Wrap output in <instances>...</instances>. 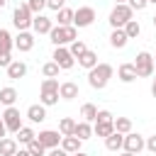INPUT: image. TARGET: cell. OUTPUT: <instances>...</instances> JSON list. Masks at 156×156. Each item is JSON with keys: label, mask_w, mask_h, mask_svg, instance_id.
<instances>
[{"label": "cell", "mask_w": 156, "mask_h": 156, "mask_svg": "<svg viewBox=\"0 0 156 156\" xmlns=\"http://www.w3.org/2000/svg\"><path fill=\"white\" fill-rule=\"evenodd\" d=\"M112 76H115V68H112L110 63H98L95 68L88 71V85L95 88V90H102V88L110 83Z\"/></svg>", "instance_id": "cell-1"}, {"label": "cell", "mask_w": 156, "mask_h": 156, "mask_svg": "<svg viewBox=\"0 0 156 156\" xmlns=\"http://www.w3.org/2000/svg\"><path fill=\"white\" fill-rule=\"evenodd\" d=\"M58 78H44L41 80V88H39V102L44 107H51L58 102Z\"/></svg>", "instance_id": "cell-2"}, {"label": "cell", "mask_w": 156, "mask_h": 156, "mask_svg": "<svg viewBox=\"0 0 156 156\" xmlns=\"http://www.w3.org/2000/svg\"><path fill=\"white\" fill-rule=\"evenodd\" d=\"M49 39H51L54 46H66V44H71V41L78 39V29H76L73 24H71V27H58V24H54L51 32H49Z\"/></svg>", "instance_id": "cell-3"}, {"label": "cell", "mask_w": 156, "mask_h": 156, "mask_svg": "<svg viewBox=\"0 0 156 156\" xmlns=\"http://www.w3.org/2000/svg\"><path fill=\"white\" fill-rule=\"evenodd\" d=\"M129 20H134V10H132L127 2L112 7V12H110V27H112V29H122Z\"/></svg>", "instance_id": "cell-4"}, {"label": "cell", "mask_w": 156, "mask_h": 156, "mask_svg": "<svg viewBox=\"0 0 156 156\" xmlns=\"http://www.w3.org/2000/svg\"><path fill=\"white\" fill-rule=\"evenodd\" d=\"M32 20H34V15L29 12L27 2H22V5L15 7V12H12V24H15L20 32H27V29L32 27Z\"/></svg>", "instance_id": "cell-5"}, {"label": "cell", "mask_w": 156, "mask_h": 156, "mask_svg": "<svg viewBox=\"0 0 156 156\" xmlns=\"http://www.w3.org/2000/svg\"><path fill=\"white\" fill-rule=\"evenodd\" d=\"M134 68H136V78H149L154 76V56L149 51H139L136 54V61H134Z\"/></svg>", "instance_id": "cell-6"}, {"label": "cell", "mask_w": 156, "mask_h": 156, "mask_svg": "<svg viewBox=\"0 0 156 156\" xmlns=\"http://www.w3.org/2000/svg\"><path fill=\"white\" fill-rule=\"evenodd\" d=\"M2 117V122H5V129L7 132H12V134H17L24 124H22V115H20V110L12 105V107H5V112L0 115Z\"/></svg>", "instance_id": "cell-7"}, {"label": "cell", "mask_w": 156, "mask_h": 156, "mask_svg": "<svg viewBox=\"0 0 156 156\" xmlns=\"http://www.w3.org/2000/svg\"><path fill=\"white\" fill-rule=\"evenodd\" d=\"M95 10L93 7H78V10H73V27L76 29H83V27H90L93 22H95Z\"/></svg>", "instance_id": "cell-8"}, {"label": "cell", "mask_w": 156, "mask_h": 156, "mask_svg": "<svg viewBox=\"0 0 156 156\" xmlns=\"http://www.w3.org/2000/svg\"><path fill=\"white\" fill-rule=\"evenodd\" d=\"M51 58H54V63H56L61 71H68V68H73V66H76V58L71 56V51H68L66 46H56Z\"/></svg>", "instance_id": "cell-9"}, {"label": "cell", "mask_w": 156, "mask_h": 156, "mask_svg": "<svg viewBox=\"0 0 156 156\" xmlns=\"http://www.w3.org/2000/svg\"><path fill=\"white\" fill-rule=\"evenodd\" d=\"M144 136L141 134H136V132H129V134H124V144H122V149L124 151H129V154H139V151H144Z\"/></svg>", "instance_id": "cell-10"}, {"label": "cell", "mask_w": 156, "mask_h": 156, "mask_svg": "<svg viewBox=\"0 0 156 156\" xmlns=\"http://www.w3.org/2000/svg\"><path fill=\"white\" fill-rule=\"evenodd\" d=\"M37 141L44 144L46 151H49V149H56V146L61 144V134H58V129H44V132L37 134Z\"/></svg>", "instance_id": "cell-11"}, {"label": "cell", "mask_w": 156, "mask_h": 156, "mask_svg": "<svg viewBox=\"0 0 156 156\" xmlns=\"http://www.w3.org/2000/svg\"><path fill=\"white\" fill-rule=\"evenodd\" d=\"M51 27H54V20H51V17H46V15H34V20H32L34 34H49Z\"/></svg>", "instance_id": "cell-12"}, {"label": "cell", "mask_w": 156, "mask_h": 156, "mask_svg": "<svg viewBox=\"0 0 156 156\" xmlns=\"http://www.w3.org/2000/svg\"><path fill=\"white\" fill-rule=\"evenodd\" d=\"M15 49L17 51H32L34 49V34L32 32H20L17 34V39H15Z\"/></svg>", "instance_id": "cell-13"}, {"label": "cell", "mask_w": 156, "mask_h": 156, "mask_svg": "<svg viewBox=\"0 0 156 156\" xmlns=\"http://www.w3.org/2000/svg\"><path fill=\"white\" fill-rule=\"evenodd\" d=\"M58 98H61V100H73V98H78V83L63 80V83L58 85Z\"/></svg>", "instance_id": "cell-14"}, {"label": "cell", "mask_w": 156, "mask_h": 156, "mask_svg": "<svg viewBox=\"0 0 156 156\" xmlns=\"http://www.w3.org/2000/svg\"><path fill=\"white\" fill-rule=\"evenodd\" d=\"M27 119L32 122V124H39V122H44L46 119V107L39 102V105H29L27 107Z\"/></svg>", "instance_id": "cell-15"}, {"label": "cell", "mask_w": 156, "mask_h": 156, "mask_svg": "<svg viewBox=\"0 0 156 156\" xmlns=\"http://www.w3.org/2000/svg\"><path fill=\"white\" fill-rule=\"evenodd\" d=\"M24 76H27V63H24V61H12V63L7 66V78L20 80V78H24Z\"/></svg>", "instance_id": "cell-16"}, {"label": "cell", "mask_w": 156, "mask_h": 156, "mask_svg": "<svg viewBox=\"0 0 156 156\" xmlns=\"http://www.w3.org/2000/svg\"><path fill=\"white\" fill-rule=\"evenodd\" d=\"M117 78H119L122 83L136 80V68H134V63H122V66L117 68Z\"/></svg>", "instance_id": "cell-17"}, {"label": "cell", "mask_w": 156, "mask_h": 156, "mask_svg": "<svg viewBox=\"0 0 156 156\" xmlns=\"http://www.w3.org/2000/svg\"><path fill=\"white\" fill-rule=\"evenodd\" d=\"M80 144H83V141H80L78 136H61V144H58V146H61L66 154H76V151H80Z\"/></svg>", "instance_id": "cell-18"}, {"label": "cell", "mask_w": 156, "mask_h": 156, "mask_svg": "<svg viewBox=\"0 0 156 156\" xmlns=\"http://www.w3.org/2000/svg\"><path fill=\"white\" fill-rule=\"evenodd\" d=\"M122 144H124V134L112 132L110 136H105V149L107 151H122Z\"/></svg>", "instance_id": "cell-19"}, {"label": "cell", "mask_w": 156, "mask_h": 156, "mask_svg": "<svg viewBox=\"0 0 156 156\" xmlns=\"http://www.w3.org/2000/svg\"><path fill=\"white\" fill-rule=\"evenodd\" d=\"M17 98H20V95H17L15 88H10V85H7V88H0V105L12 107V105L17 102Z\"/></svg>", "instance_id": "cell-20"}, {"label": "cell", "mask_w": 156, "mask_h": 156, "mask_svg": "<svg viewBox=\"0 0 156 156\" xmlns=\"http://www.w3.org/2000/svg\"><path fill=\"white\" fill-rule=\"evenodd\" d=\"M127 34H124V29H112V34H110V46L112 49H124L127 46Z\"/></svg>", "instance_id": "cell-21"}, {"label": "cell", "mask_w": 156, "mask_h": 156, "mask_svg": "<svg viewBox=\"0 0 156 156\" xmlns=\"http://www.w3.org/2000/svg\"><path fill=\"white\" fill-rule=\"evenodd\" d=\"M78 66H83L85 71H90V68H95L98 66V51H85L83 56H78Z\"/></svg>", "instance_id": "cell-22"}, {"label": "cell", "mask_w": 156, "mask_h": 156, "mask_svg": "<svg viewBox=\"0 0 156 156\" xmlns=\"http://www.w3.org/2000/svg\"><path fill=\"white\" fill-rule=\"evenodd\" d=\"M73 136H78L80 141H88V139L93 136V127H90V122H76V132H73Z\"/></svg>", "instance_id": "cell-23"}, {"label": "cell", "mask_w": 156, "mask_h": 156, "mask_svg": "<svg viewBox=\"0 0 156 156\" xmlns=\"http://www.w3.org/2000/svg\"><path fill=\"white\" fill-rule=\"evenodd\" d=\"M15 49V39L10 37L7 29H0V54H12Z\"/></svg>", "instance_id": "cell-24"}, {"label": "cell", "mask_w": 156, "mask_h": 156, "mask_svg": "<svg viewBox=\"0 0 156 156\" xmlns=\"http://www.w3.org/2000/svg\"><path fill=\"white\" fill-rule=\"evenodd\" d=\"M112 127H115L117 134H129L132 132V119L129 117H115L112 119Z\"/></svg>", "instance_id": "cell-25"}, {"label": "cell", "mask_w": 156, "mask_h": 156, "mask_svg": "<svg viewBox=\"0 0 156 156\" xmlns=\"http://www.w3.org/2000/svg\"><path fill=\"white\" fill-rule=\"evenodd\" d=\"M73 132H76V119L61 117V122H58V134H61V136H73Z\"/></svg>", "instance_id": "cell-26"}, {"label": "cell", "mask_w": 156, "mask_h": 156, "mask_svg": "<svg viewBox=\"0 0 156 156\" xmlns=\"http://www.w3.org/2000/svg\"><path fill=\"white\" fill-rule=\"evenodd\" d=\"M15 151H17V141L12 136L0 139V156H15Z\"/></svg>", "instance_id": "cell-27"}, {"label": "cell", "mask_w": 156, "mask_h": 156, "mask_svg": "<svg viewBox=\"0 0 156 156\" xmlns=\"http://www.w3.org/2000/svg\"><path fill=\"white\" fill-rule=\"evenodd\" d=\"M56 22H58V27H71V24H73V10H71V7L58 10V12H56Z\"/></svg>", "instance_id": "cell-28"}, {"label": "cell", "mask_w": 156, "mask_h": 156, "mask_svg": "<svg viewBox=\"0 0 156 156\" xmlns=\"http://www.w3.org/2000/svg\"><path fill=\"white\" fill-rule=\"evenodd\" d=\"M80 117H83V122H95L98 119V107L93 102H85L80 107Z\"/></svg>", "instance_id": "cell-29"}, {"label": "cell", "mask_w": 156, "mask_h": 156, "mask_svg": "<svg viewBox=\"0 0 156 156\" xmlns=\"http://www.w3.org/2000/svg\"><path fill=\"white\" fill-rule=\"evenodd\" d=\"M112 132H115L112 122H95V127H93V134H95V136H102V139L110 136Z\"/></svg>", "instance_id": "cell-30"}, {"label": "cell", "mask_w": 156, "mask_h": 156, "mask_svg": "<svg viewBox=\"0 0 156 156\" xmlns=\"http://www.w3.org/2000/svg\"><path fill=\"white\" fill-rule=\"evenodd\" d=\"M122 29H124V34H127V39H136V37L141 34V24H139L136 20H129V22H127V24H124Z\"/></svg>", "instance_id": "cell-31"}, {"label": "cell", "mask_w": 156, "mask_h": 156, "mask_svg": "<svg viewBox=\"0 0 156 156\" xmlns=\"http://www.w3.org/2000/svg\"><path fill=\"white\" fill-rule=\"evenodd\" d=\"M34 139H37L34 129H32V127H22V129L17 132V139H15V141H20V144H24V146H27V144H29V141H34Z\"/></svg>", "instance_id": "cell-32"}, {"label": "cell", "mask_w": 156, "mask_h": 156, "mask_svg": "<svg viewBox=\"0 0 156 156\" xmlns=\"http://www.w3.org/2000/svg\"><path fill=\"white\" fill-rule=\"evenodd\" d=\"M68 51H71V56H73V58H78V56H83V54L88 51V46H85V41H83V39H76V41H71Z\"/></svg>", "instance_id": "cell-33"}, {"label": "cell", "mask_w": 156, "mask_h": 156, "mask_svg": "<svg viewBox=\"0 0 156 156\" xmlns=\"http://www.w3.org/2000/svg\"><path fill=\"white\" fill-rule=\"evenodd\" d=\"M58 71H61V68H58L54 61H46V63L41 66V76H44V78H58Z\"/></svg>", "instance_id": "cell-34"}, {"label": "cell", "mask_w": 156, "mask_h": 156, "mask_svg": "<svg viewBox=\"0 0 156 156\" xmlns=\"http://www.w3.org/2000/svg\"><path fill=\"white\" fill-rule=\"evenodd\" d=\"M27 151H29L32 156H46V146H44V144H39L37 139L27 144Z\"/></svg>", "instance_id": "cell-35"}, {"label": "cell", "mask_w": 156, "mask_h": 156, "mask_svg": "<svg viewBox=\"0 0 156 156\" xmlns=\"http://www.w3.org/2000/svg\"><path fill=\"white\" fill-rule=\"evenodd\" d=\"M27 7L32 15H41V10L46 7V0H27Z\"/></svg>", "instance_id": "cell-36"}, {"label": "cell", "mask_w": 156, "mask_h": 156, "mask_svg": "<svg viewBox=\"0 0 156 156\" xmlns=\"http://www.w3.org/2000/svg\"><path fill=\"white\" fill-rule=\"evenodd\" d=\"M46 7H49V10H54V12H58V10H63V7H66V0H46Z\"/></svg>", "instance_id": "cell-37"}, {"label": "cell", "mask_w": 156, "mask_h": 156, "mask_svg": "<svg viewBox=\"0 0 156 156\" xmlns=\"http://www.w3.org/2000/svg\"><path fill=\"white\" fill-rule=\"evenodd\" d=\"M127 5H129L132 10H136V12H141V10L149 5V0H127Z\"/></svg>", "instance_id": "cell-38"}, {"label": "cell", "mask_w": 156, "mask_h": 156, "mask_svg": "<svg viewBox=\"0 0 156 156\" xmlns=\"http://www.w3.org/2000/svg\"><path fill=\"white\" fill-rule=\"evenodd\" d=\"M115 117H112V112L110 110H98V119L95 122H112Z\"/></svg>", "instance_id": "cell-39"}, {"label": "cell", "mask_w": 156, "mask_h": 156, "mask_svg": "<svg viewBox=\"0 0 156 156\" xmlns=\"http://www.w3.org/2000/svg\"><path fill=\"white\" fill-rule=\"evenodd\" d=\"M144 149H149L151 154H156V134H151V136L144 141Z\"/></svg>", "instance_id": "cell-40"}, {"label": "cell", "mask_w": 156, "mask_h": 156, "mask_svg": "<svg viewBox=\"0 0 156 156\" xmlns=\"http://www.w3.org/2000/svg\"><path fill=\"white\" fill-rule=\"evenodd\" d=\"M12 61H15V58H12V54H0V66H2V68H7Z\"/></svg>", "instance_id": "cell-41"}, {"label": "cell", "mask_w": 156, "mask_h": 156, "mask_svg": "<svg viewBox=\"0 0 156 156\" xmlns=\"http://www.w3.org/2000/svg\"><path fill=\"white\" fill-rule=\"evenodd\" d=\"M46 156H71V154H66L61 146H56V149H49V154Z\"/></svg>", "instance_id": "cell-42"}, {"label": "cell", "mask_w": 156, "mask_h": 156, "mask_svg": "<svg viewBox=\"0 0 156 156\" xmlns=\"http://www.w3.org/2000/svg\"><path fill=\"white\" fill-rule=\"evenodd\" d=\"M7 136V129H5V122H2V117H0V139H5Z\"/></svg>", "instance_id": "cell-43"}, {"label": "cell", "mask_w": 156, "mask_h": 156, "mask_svg": "<svg viewBox=\"0 0 156 156\" xmlns=\"http://www.w3.org/2000/svg\"><path fill=\"white\" fill-rule=\"evenodd\" d=\"M15 156H32V154H29L27 149H17V151H15Z\"/></svg>", "instance_id": "cell-44"}, {"label": "cell", "mask_w": 156, "mask_h": 156, "mask_svg": "<svg viewBox=\"0 0 156 156\" xmlns=\"http://www.w3.org/2000/svg\"><path fill=\"white\" fill-rule=\"evenodd\" d=\"M119 156H136V154H129V151H122Z\"/></svg>", "instance_id": "cell-45"}, {"label": "cell", "mask_w": 156, "mask_h": 156, "mask_svg": "<svg viewBox=\"0 0 156 156\" xmlns=\"http://www.w3.org/2000/svg\"><path fill=\"white\" fill-rule=\"evenodd\" d=\"M71 156H88V154H83V151H76V154H71Z\"/></svg>", "instance_id": "cell-46"}, {"label": "cell", "mask_w": 156, "mask_h": 156, "mask_svg": "<svg viewBox=\"0 0 156 156\" xmlns=\"http://www.w3.org/2000/svg\"><path fill=\"white\" fill-rule=\"evenodd\" d=\"M151 95H154V98H156V85H151Z\"/></svg>", "instance_id": "cell-47"}, {"label": "cell", "mask_w": 156, "mask_h": 156, "mask_svg": "<svg viewBox=\"0 0 156 156\" xmlns=\"http://www.w3.org/2000/svg\"><path fill=\"white\" fill-rule=\"evenodd\" d=\"M115 2H117V5H124V2H127V0H115Z\"/></svg>", "instance_id": "cell-48"}, {"label": "cell", "mask_w": 156, "mask_h": 156, "mask_svg": "<svg viewBox=\"0 0 156 156\" xmlns=\"http://www.w3.org/2000/svg\"><path fill=\"white\" fill-rule=\"evenodd\" d=\"M5 5H7V0H0V7H5Z\"/></svg>", "instance_id": "cell-49"}, {"label": "cell", "mask_w": 156, "mask_h": 156, "mask_svg": "<svg viewBox=\"0 0 156 156\" xmlns=\"http://www.w3.org/2000/svg\"><path fill=\"white\" fill-rule=\"evenodd\" d=\"M151 22H154V27H156V15H154V20H151Z\"/></svg>", "instance_id": "cell-50"}, {"label": "cell", "mask_w": 156, "mask_h": 156, "mask_svg": "<svg viewBox=\"0 0 156 156\" xmlns=\"http://www.w3.org/2000/svg\"><path fill=\"white\" fill-rule=\"evenodd\" d=\"M149 5H156V0H149Z\"/></svg>", "instance_id": "cell-51"}, {"label": "cell", "mask_w": 156, "mask_h": 156, "mask_svg": "<svg viewBox=\"0 0 156 156\" xmlns=\"http://www.w3.org/2000/svg\"><path fill=\"white\" fill-rule=\"evenodd\" d=\"M151 85H156V78H154V83H151Z\"/></svg>", "instance_id": "cell-52"}, {"label": "cell", "mask_w": 156, "mask_h": 156, "mask_svg": "<svg viewBox=\"0 0 156 156\" xmlns=\"http://www.w3.org/2000/svg\"><path fill=\"white\" fill-rule=\"evenodd\" d=\"M154 66H156V56H154Z\"/></svg>", "instance_id": "cell-53"}]
</instances>
